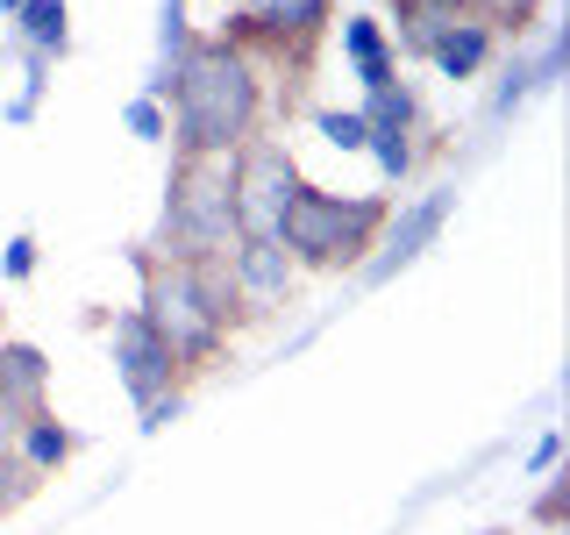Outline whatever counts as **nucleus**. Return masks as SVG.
Instances as JSON below:
<instances>
[{
  "label": "nucleus",
  "instance_id": "1",
  "mask_svg": "<svg viewBox=\"0 0 570 535\" xmlns=\"http://www.w3.org/2000/svg\"><path fill=\"white\" fill-rule=\"evenodd\" d=\"M171 150L178 157H228L264 121V79L257 58L228 36H193V50L171 71Z\"/></svg>",
  "mask_w": 570,
  "mask_h": 535
},
{
  "label": "nucleus",
  "instance_id": "2",
  "mask_svg": "<svg viewBox=\"0 0 570 535\" xmlns=\"http://www.w3.org/2000/svg\"><path fill=\"white\" fill-rule=\"evenodd\" d=\"M142 272V321L165 335V350L178 357V371H207L222 364L228 329H236V285L228 264H171V257H136Z\"/></svg>",
  "mask_w": 570,
  "mask_h": 535
},
{
  "label": "nucleus",
  "instance_id": "3",
  "mask_svg": "<svg viewBox=\"0 0 570 535\" xmlns=\"http://www.w3.org/2000/svg\"><path fill=\"white\" fill-rule=\"evenodd\" d=\"M385 214H392L385 193H328V186L299 178V193L285 201L278 243L299 272H364L371 250H379Z\"/></svg>",
  "mask_w": 570,
  "mask_h": 535
},
{
  "label": "nucleus",
  "instance_id": "4",
  "mask_svg": "<svg viewBox=\"0 0 570 535\" xmlns=\"http://www.w3.org/2000/svg\"><path fill=\"white\" fill-rule=\"evenodd\" d=\"M236 250V201H228V157H171L165 178V222L150 257L214 264Z\"/></svg>",
  "mask_w": 570,
  "mask_h": 535
},
{
  "label": "nucleus",
  "instance_id": "5",
  "mask_svg": "<svg viewBox=\"0 0 570 535\" xmlns=\"http://www.w3.org/2000/svg\"><path fill=\"white\" fill-rule=\"evenodd\" d=\"M299 193V165L285 136H249L228 150V201H236V236H278L285 201Z\"/></svg>",
  "mask_w": 570,
  "mask_h": 535
},
{
  "label": "nucleus",
  "instance_id": "6",
  "mask_svg": "<svg viewBox=\"0 0 570 535\" xmlns=\"http://www.w3.org/2000/svg\"><path fill=\"white\" fill-rule=\"evenodd\" d=\"M107 357H115V379H121V392H129L136 407H150L157 392H171L178 379H186V371H178V357L165 350V335L142 321V308L107 321Z\"/></svg>",
  "mask_w": 570,
  "mask_h": 535
},
{
  "label": "nucleus",
  "instance_id": "7",
  "mask_svg": "<svg viewBox=\"0 0 570 535\" xmlns=\"http://www.w3.org/2000/svg\"><path fill=\"white\" fill-rule=\"evenodd\" d=\"M328 22H335L328 0H249L236 14V29H228V43L236 50H307Z\"/></svg>",
  "mask_w": 570,
  "mask_h": 535
},
{
  "label": "nucleus",
  "instance_id": "8",
  "mask_svg": "<svg viewBox=\"0 0 570 535\" xmlns=\"http://www.w3.org/2000/svg\"><path fill=\"white\" fill-rule=\"evenodd\" d=\"M228 285H236V314H272L285 308V293H293L299 264L285 257L278 236H236V250H228Z\"/></svg>",
  "mask_w": 570,
  "mask_h": 535
},
{
  "label": "nucleus",
  "instance_id": "9",
  "mask_svg": "<svg viewBox=\"0 0 570 535\" xmlns=\"http://www.w3.org/2000/svg\"><path fill=\"white\" fill-rule=\"evenodd\" d=\"M450 214H456V193H450V186H435V193H421L414 207L385 214V228H379L385 243H379V257L364 264V285H385L392 272H406V264H414L421 250L442 236V222H450Z\"/></svg>",
  "mask_w": 570,
  "mask_h": 535
},
{
  "label": "nucleus",
  "instance_id": "10",
  "mask_svg": "<svg viewBox=\"0 0 570 535\" xmlns=\"http://www.w3.org/2000/svg\"><path fill=\"white\" fill-rule=\"evenodd\" d=\"M0 400L14 415H43L50 407V357L36 343H0Z\"/></svg>",
  "mask_w": 570,
  "mask_h": 535
},
{
  "label": "nucleus",
  "instance_id": "11",
  "mask_svg": "<svg viewBox=\"0 0 570 535\" xmlns=\"http://www.w3.org/2000/svg\"><path fill=\"white\" fill-rule=\"evenodd\" d=\"M343 58L356 65V86H364V94H379V86L400 79V58H392L385 29L371 22V14H343Z\"/></svg>",
  "mask_w": 570,
  "mask_h": 535
},
{
  "label": "nucleus",
  "instance_id": "12",
  "mask_svg": "<svg viewBox=\"0 0 570 535\" xmlns=\"http://www.w3.org/2000/svg\"><path fill=\"white\" fill-rule=\"evenodd\" d=\"M392 14H400V50L428 58L456 22H471V0H392Z\"/></svg>",
  "mask_w": 570,
  "mask_h": 535
},
{
  "label": "nucleus",
  "instance_id": "13",
  "mask_svg": "<svg viewBox=\"0 0 570 535\" xmlns=\"http://www.w3.org/2000/svg\"><path fill=\"white\" fill-rule=\"evenodd\" d=\"M71 450H79V436H71V428L50 415V407H43V415H29V428L14 436V457H22L36 478H58L65 464H71Z\"/></svg>",
  "mask_w": 570,
  "mask_h": 535
},
{
  "label": "nucleus",
  "instance_id": "14",
  "mask_svg": "<svg viewBox=\"0 0 570 535\" xmlns=\"http://www.w3.org/2000/svg\"><path fill=\"white\" fill-rule=\"evenodd\" d=\"M14 36H22V50L58 65L71 50V8L65 0H22V8H14Z\"/></svg>",
  "mask_w": 570,
  "mask_h": 535
},
{
  "label": "nucleus",
  "instance_id": "15",
  "mask_svg": "<svg viewBox=\"0 0 570 535\" xmlns=\"http://www.w3.org/2000/svg\"><path fill=\"white\" fill-rule=\"evenodd\" d=\"M428 65H435L442 79H478V71L492 65V29L478 22V14H471V22H456L435 50H428Z\"/></svg>",
  "mask_w": 570,
  "mask_h": 535
},
{
  "label": "nucleus",
  "instance_id": "16",
  "mask_svg": "<svg viewBox=\"0 0 570 535\" xmlns=\"http://www.w3.org/2000/svg\"><path fill=\"white\" fill-rule=\"evenodd\" d=\"M356 115H364V129H392V136H414L421 107H414V94H406L400 79H392V86H379V94H371L364 107H356Z\"/></svg>",
  "mask_w": 570,
  "mask_h": 535
},
{
  "label": "nucleus",
  "instance_id": "17",
  "mask_svg": "<svg viewBox=\"0 0 570 535\" xmlns=\"http://www.w3.org/2000/svg\"><path fill=\"white\" fill-rule=\"evenodd\" d=\"M314 136L335 143V150H364V143H371V129H364V115H356V107H321V115H314Z\"/></svg>",
  "mask_w": 570,
  "mask_h": 535
},
{
  "label": "nucleus",
  "instance_id": "18",
  "mask_svg": "<svg viewBox=\"0 0 570 535\" xmlns=\"http://www.w3.org/2000/svg\"><path fill=\"white\" fill-rule=\"evenodd\" d=\"M471 14H478V22H485L492 36H499V29H513V36H521V29L534 22V14H542V0H471Z\"/></svg>",
  "mask_w": 570,
  "mask_h": 535
},
{
  "label": "nucleus",
  "instance_id": "19",
  "mask_svg": "<svg viewBox=\"0 0 570 535\" xmlns=\"http://www.w3.org/2000/svg\"><path fill=\"white\" fill-rule=\"evenodd\" d=\"M121 129H129V136H142V143H165V136H171V115H165V100L136 94L129 107H121Z\"/></svg>",
  "mask_w": 570,
  "mask_h": 535
},
{
  "label": "nucleus",
  "instance_id": "20",
  "mask_svg": "<svg viewBox=\"0 0 570 535\" xmlns=\"http://www.w3.org/2000/svg\"><path fill=\"white\" fill-rule=\"evenodd\" d=\"M36 486H43V478H36L14 450H0V514H14L22 499H36Z\"/></svg>",
  "mask_w": 570,
  "mask_h": 535
},
{
  "label": "nucleus",
  "instance_id": "21",
  "mask_svg": "<svg viewBox=\"0 0 570 535\" xmlns=\"http://www.w3.org/2000/svg\"><path fill=\"white\" fill-rule=\"evenodd\" d=\"M364 150L379 157V172H385V178H406V172H414V143H406V136H392V129H371Z\"/></svg>",
  "mask_w": 570,
  "mask_h": 535
},
{
  "label": "nucleus",
  "instance_id": "22",
  "mask_svg": "<svg viewBox=\"0 0 570 535\" xmlns=\"http://www.w3.org/2000/svg\"><path fill=\"white\" fill-rule=\"evenodd\" d=\"M136 415H142V421H136V428H142V436H165V428H171L178 415H186V392H178V386H171V392H157V400H150V407H136Z\"/></svg>",
  "mask_w": 570,
  "mask_h": 535
},
{
  "label": "nucleus",
  "instance_id": "23",
  "mask_svg": "<svg viewBox=\"0 0 570 535\" xmlns=\"http://www.w3.org/2000/svg\"><path fill=\"white\" fill-rule=\"evenodd\" d=\"M528 94H534V71H528V58H513L507 86H499V94H492V115H513V107H521Z\"/></svg>",
  "mask_w": 570,
  "mask_h": 535
},
{
  "label": "nucleus",
  "instance_id": "24",
  "mask_svg": "<svg viewBox=\"0 0 570 535\" xmlns=\"http://www.w3.org/2000/svg\"><path fill=\"white\" fill-rule=\"evenodd\" d=\"M0 272H8L14 285H22V279L36 272V236H14L8 250H0Z\"/></svg>",
  "mask_w": 570,
  "mask_h": 535
},
{
  "label": "nucleus",
  "instance_id": "25",
  "mask_svg": "<svg viewBox=\"0 0 570 535\" xmlns=\"http://www.w3.org/2000/svg\"><path fill=\"white\" fill-rule=\"evenodd\" d=\"M557 464H563V436H557V428H549V436H542V442H534V450H528V471H534V478H549V471H557Z\"/></svg>",
  "mask_w": 570,
  "mask_h": 535
},
{
  "label": "nucleus",
  "instance_id": "26",
  "mask_svg": "<svg viewBox=\"0 0 570 535\" xmlns=\"http://www.w3.org/2000/svg\"><path fill=\"white\" fill-rule=\"evenodd\" d=\"M14 8H22V0H0V14H8V22H14Z\"/></svg>",
  "mask_w": 570,
  "mask_h": 535
},
{
  "label": "nucleus",
  "instance_id": "27",
  "mask_svg": "<svg viewBox=\"0 0 570 535\" xmlns=\"http://www.w3.org/2000/svg\"><path fill=\"white\" fill-rule=\"evenodd\" d=\"M178 8H193V0H178Z\"/></svg>",
  "mask_w": 570,
  "mask_h": 535
},
{
  "label": "nucleus",
  "instance_id": "28",
  "mask_svg": "<svg viewBox=\"0 0 570 535\" xmlns=\"http://www.w3.org/2000/svg\"><path fill=\"white\" fill-rule=\"evenodd\" d=\"M243 8H249V0H243Z\"/></svg>",
  "mask_w": 570,
  "mask_h": 535
}]
</instances>
